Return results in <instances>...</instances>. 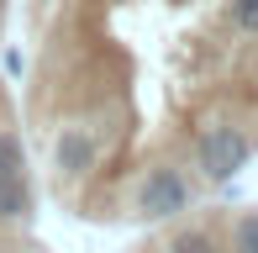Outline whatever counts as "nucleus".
Returning <instances> with one entry per match:
<instances>
[{
  "label": "nucleus",
  "instance_id": "nucleus-3",
  "mask_svg": "<svg viewBox=\"0 0 258 253\" xmlns=\"http://www.w3.org/2000/svg\"><path fill=\"white\" fill-rule=\"evenodd\" d=\"M0 169H27V153H21V137L16 132H0Z\"/></svg>",
  "mask_w": 258,
  "mask_h": 253
},
{
  "label": "nucleus",
  "instance_id": "nucleus-1",
  "mask_svg": "<svg viewBox=\"0 0 258 253\" xmlns=\"http://www.w3.org/2000/svg\"><path fill=\"white\" fill-rule=\"evenodd\" d=\"M32 216V179L27 169H0V222H27Z\"/></svg>",
  "mask_w": 258,
  "mask_h": 253
},
{
  "label": "nucleus",
  "instance_id": "nucleus-2",
  "mask_svg": "<svg viewBox=\"0 0 258 253\" xmlns=\"http://www.w3.org/2000/svg\"><path fill=\"white\" fill-rule=\"evenodd\" d=\"M143 253H158L148 243ZM227 253H258V211H232L227 216Z\"/></svg>",
  "mask_w": 258,
  "mask_h": 253
}]
</instances>
